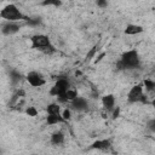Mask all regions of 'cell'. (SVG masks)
I'll use <instances>...</instances> for the list:
<instances>
[{"label":"cell","mask_w":155,"mask_h":155,"mask_svg":"<svg viewBox=\"0 0 155 155\" xmlns=\"http://www.w3.org/2000/svg\"><path fill=\"white\" fill-rule=\"evenodd\" d=\"M30 42H31V48H35V50H39L44 53H47V54H51L53 52H56V48L54 46L51 44V40L48 39L47 35L45 34H36V35H33L30 38Z\"/></svg>","instance_id":"1"},{"label":"cell","mask_w":155,"mask_h":155,"mask_svg":"<svg viewBox=\"0 0 155 155\" xmlns=\"http://www.w3.org/2000/svg\"><path fill=\"white\" fill-rule=\"evenodd\" d=\"M120 69H137L140 67V58L136 50H130L122 53L120 62Z\"/></svg>","instance_id":"2"},{"label":"cell","mask_w":155,"mask_h":155,"mask_svg":"<svg viewBox=\"0 0 155 155\" xmlns=\"http://www.w3.org/2000/svg\"><path fill=\"white\" fill-rule=\"evenodd\" d=\"M0 16L1 18L6 19V21H12V22H17V21H21V19H28V17H25L19 10L18 7L15 5V4H8L6 5L1 12H0Z\"/></svg>","instance_id":"3"},{"label":"cell","mask_w":155,"mask_h":155,"mask_svg":"<svg viewBox=\"0 0 155 155\" xmlns=\"http://www.w3.org/2000/svg\"><path fill=\"white\" fill-rule=\"evenodd\" d=\"M127 101L130 103H143V104H147L148 101H147V97L144 94V87L143 85L138 84V85H134L128 94H127Z\"/></svg>","instance_id":"4"},{"label":"cell","mask_w":155,"mask_h":155,"mask_svg":"<svg viewBox=\"0 0 155 155\" xmlns=\"http://www.w3.org/2000/svg\"><path fill=\"white\" fill-rule=\"evenodd\" d=\"M69 88H70V85H69L68 79L61 78V79H58V80L56 81V84H54L53 87L51 88L50 93H51L52 96H56V97L59 98V97H63V96L65 94V92H67Z\"/></svg>","instance_id":"5"},{"label":"cell","mask_w":155,"mask_h":155,"mask_svg":"<svg viewBox=\"0 0 155 155\" xmlns=\"http://www.w3.org/2000/svg\"><path fill=\"white\" fill-rule=\"evenodd\" d=\"M25 79L29 82V85L33 86V87H41L46 82V80L42 76V74H40L39 71H34V70L33 71H29L27 74V78Z\"/></svg>","instance_id":"6"},{"label":"cell","mask_w":155,"mask_h":155,"mask_svg":"<svg viewBox=\"0 0 155 155\" xmlns=\"http://www.w3.org/2000/svg\"><path fill=\"white\" fill-rule=\"evenodd\" d=\"M70 104H71V109H74L75 111H86L88 109V102L84 97L78 96L70 102Z\"/></svg>","instance_id":"7"},{"label":"cell","mask_w":155,"mask_h":155,"mask_svg":"<svg viewBox=\"0 0 155 155\" xmlns=\"http://www.w3.org/2000/svg\"><path fill=\"white\" fill-rule=\"evenodd\" d=\"M21 25L17 22H12V21H7L6 23L2 24V34L4 35H13L19 30Z\"/></svg>","instance_id":"8"},{"label":"cell","mask_w":155,"mask_h":155,"mask_svg":"<svg viewBox=\"0 0 155 155\" xmlns=\"http://www.w3.org/2000/svg\"><path fill=\"white\" fill-rule=\"evenodd\" d=\"M102 104H103V108L107 111L114 110V107H115V97L113 94H105L102 98Z\"/></svg>","instance_id":"9"},{"label":"cell","mask_w":155,"mask_h":155,"mask_svg":"<svg viewBox=\"0 0 155 155\" xmlns=\"http://www.w3.org/2000/svg\"><path fill=\"white\" fill-rule=\"evenodd\" d=\"M143 27L142 25H138V24H127L126 28H125V34L127 35H137V34H140L143 33Z\"/></svg>","instance_id":"10"},{"label":"cell","mask_w":155,"mask_h":155,"mask_svg":"<svg viewBox=\"0 0 155 155\" xmlns=\"http://www.w3.org/2000/svg\"><path fill=\"white\" fill-rule=\"evenodd\" d=\"M46 121L48 125H56V124H61V122H64V117L61 114H47V117H46Z\"/></svg>","instance_id":"11"},{"label":"cell","mask_w":155,"mask_h":155,"mask_svg":"<svg viewBox=\"0 0 155 155\" xmlns=\"http://www.w3.org/2000/svg\"><path fill=\"white\" fill-rule=\"evenodd\" d=\"M51 143L54 145H61L64 143V133L62 131H56L51 134Z\"/></svg>","instance_id":"12"},{"label":"cell","mask_w":155,"mask_h":155,"mask_svg":"<svg viewBox=\"0 0 155 155\" xmlns=\"http://www.w3.org/2000/svg\"><path fill=\"white\" fill-rule=\"evenodd\" d=\"M111 143L109 139H98L92 144V148L94 149H99V150H107L108 148H110Z\"/></svg>","instance_id":"13"},{"label":"cell","mask_w":155,"mask_h":155,"mask_svg":"<svg viewBox=\"0 0 155 155\" xmlns=\"http://www.w3.org/2000/svg\"><path fill=\"white\" fill-rule=\"evenodd\" d=\"M78 97V92L75 91V90H73V88H69L67 92H65V94L63 96V97H59L58 99H59V102H63V103H65V102H71L74 98H76Z\"/></svg>","instance_id":"14"},{"label":"cell","mask_w":155,"mask_h":155,"mask_svg":"<svg viewBox=\"0 0 155 155\" xmlns=\"http://www.w3.org/2000/svg\"><path fill=\"white\" fill-rule=\"evenodd\" d=\"M10 80H11V82L13 85H16L22 80V74L18 73L17 70H11L10 71Z\"/></svg>","instance_id":"15"},{"label":"cell","mask_w":155,"mask_h":155,"mask_svg":"<svg viewBox=\"0 0 155 155\" xmlns=\"http://www.w3.org/2000/svg\"><path fill=\"white\" fill-rule=\"evenodd\" d=\"M143 85L145 87V90L150 93H155V81L150 80V79H145L143 81Z\"/></svg>","instance_id":"16"},{"label":"cell","mask_w":155,"mask_h":155,"mask_svg":"<svg viewBox=\"0 0 155 155\" xmlns=\"http://www.w3.org/2000/svg\"><path fill=\"white\" fill-rule=\"evenodd\" d=\"M47 114H61V107L57 103H52L47 105Z\"/></svg>","instance_id":"17"},{"label":"cell","mask_w":155,"mask_h":155,"mask_svg":"<svg viewBox=\"0 0 155 155\" xmlns=\"http://www.w3.org/2000/svg\"><path fill=\"white\" fill-rule=\"evenodd\" d=\"M42 6H56L59 7L62 5V0H44L41 2Z\"/></svg>","instance_id":"18"},{"label":"cell","mask_w":155,"mask_h":155,"mask_svg":"<svg viewBox=\"0 0 155 155\" xmlns=\"http://www.w3.org/2000/svg\"><path fill=\"white\" fill-rule=\"evenodd\" d=\"M98 50H99V48H98V45H94V46L90 50V52L86 54V59H87V61H90V59L94 58V56H96V53L98 52Z\"/></svg>","instance_id":"19"},{"label":"cell","mask_w":155,"mask_h":155,"mask_svg":"<svg viewBox=\"0 0 155 155\" xmlns=\"http://www.w3.org/2000/svg\"><path fill=\"white\" fill-rule=\"evenodd\" d=\"M40 22H41V18H40V17H36V18H28V19H27V23H28L29 25H33V27L39 25Z\"/></svg>","instance_id":"20"},{"label":"cell","mask_w":155,"mask_h":155,"mask_svg":"<svg viewBox=\"0 0 155 155\" xmlns=\"http://www.w3.org/2000/svg\"><path fill=\"white\" fill-rule=\"evenodd\" d=\"M147 127H148V130H149L150 132L155 133V117H154V119H150V120L147 122Z\"/></svg>","instance_id":"21"},{"label":"cell","mask_w":155,"mask_h":155,"mask_svg":"<svg viewBox=\"0 0 155 155\" xmlns=\"http://www.w3.org/2000/svg\"><path fill=\"white\" fill-rule=\"evenodd\" d=\"M25 113H27V115H29V116H36V115H38V110H36L34 107H28V108L25 109Z\"/></svg>","instance_id":"22"},{"label":"cell","mask_w":155,"mask_h":155,"mask_svg":"<svg viewBox=\"0 0 155 155\" xmlns=\"http://www.w3.org/2000/svg\"><path fill=\"white\" fill-rule=\"evenodd\" d=\"M62 115H63V117H64V120L67 121V120H69L70 119V109H64L63 111H62Z\"/></svg>","instance_id":"23"},{"label":"cell","mask_w":155,"mask_h":155,"mask_svg":"<svg viewBox=\"0 0 155 155\" xmlns=\"http://www.w3.org/2000/svg\"><path fill=\"white\" fill-rule=\"evenodd\" d=\"M97 6H99V7H107L108 6V1L107 0H97Z\"/></svg>","instance_id":"24"},{"label":"cell","mask_w":155,"mask_h":155,"mask_svg":"<svg viewBox=\"0 0 155 155\" xmlns=\"http://www.w3.org/2000/svg\"><path fill=\"white\" fill-rule=\"evenodd\" d=\"M104 56H105V53H104V52H102V53L96 58V63H97V62H101V61L103 59V57H104Z\"/></svg>","instance_id":"25"},{"label":"cell","mask_w":155,"mask_h":155,"mask_svg":"<svg viewBox=\"0 0 155 155\" xmlns=\"http://www.w3.org/2000/svg\"><path fill=\"white\" fill-rule=\"evenodd\" d=\"M119 108H116V109H114V113H113V117L115 119V117H117V115H119Z\"/></svg>","instance_id":"26"},{"label":"cell","mask_w":155,"mask_h":155,"mask_svg":"<svg viewBox=\"0 0 155 155\" xmlns=\"http://www.w3.org/2000/svg\"><path fill=\"white\" fill-rule=\"evenodd\" d=\"M151 105H153V107H154V108H155V98H154V99H153V101H151Z\"/></svg>","instance_id":"27"},{"label":"cell","mask_w":155,"mask_h":155,"mask_svg":"<svg viewBox=\"0 0 155 155\" xmlns=\"http://www.w3.org/2000/svg\"><path fill=\"white\" fill-rule=\"evenodd\" d=\"M154 70H155V68H154Z\"/></svg>","instance_id":"28"}]
</instances>
